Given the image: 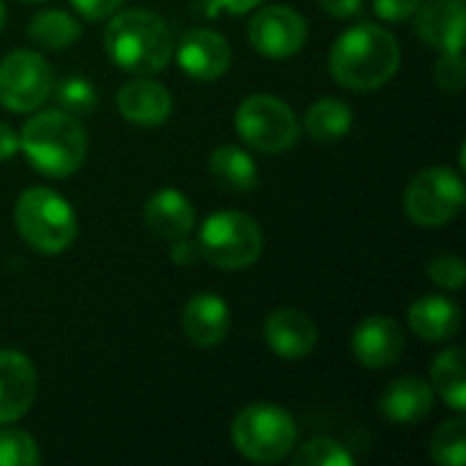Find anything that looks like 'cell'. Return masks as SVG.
<instances>
[{"mask_svg": "<svg viewBox=\"0 0 466 466\" xmlns=\"http://www.w3.org/2000/svg\"><path fill=\"white\" fill-rule=\"evenodd\" d=\"M401 66L399 38L374 25L360 22L347 27L330 46L328 71L347 90H377L388 85Z\"/></svg>", "mask_w": 466, "mask_h": 466, "instance_id": "cell-1", "label": "cell"}, {"mask_svg": "<svg viewBox=\"0 0 466 466\" xmlns=\"http://www.w3.org/2000/svg\"><path fill=\"white\" fill-rule=\"evenodd\" d=\"M104 49L109 60L134 76H153L172 60L169 25L145 8H128L109 16L104 30Z\"/></svg>", "mask_w": 466, "mask_h": 466, "instance_id": "cell-2", "label": "cell"}, {"mask_svg": "<svg viewBox=\"0 0 466 466\" xmlns=\"http://www.w3.org/2000/svg\"><path fill=\"white\" fill-rule=\"evenodd\" d=\"M19 153L44 177L74 175L87 156V134L76 115L66 109H44L25 120L19 131Z\"/></svg>", "mask_w": 466, "mask_h": 466, "instance_id": "cell-3", "label": "cell"}, {"mask_svg": "<svg viewBox=\"0 0 466 466\" xmlns=\"http://www.w3.org/2000/svg\"><path fill=\"white\" fill-rule=\"evenodd\" d=\"M14 224L22 240L38 254H63L76 238L74 208L52 188H25L14 205Z\"/></svg>", "mask_w": 466, "mask_h": 466, "instance_id": "cell-4", "label": "cell"}, {"mask_svg": "<svg viewBox=\"0 0 466 466\" xmlns=\"http://www.w3.org/2000/svg\"><path fill=\"white\" fill-rule=\"evenodd\" d=\"M232 445L254 464H279L298 445L295 418L268 401L248 404L232 420Z\"/></svg>", "mask_w": 466, "mask_h": 466, "instance_id": "cell-5", "label": "cell"}, {"mask_svg": "<svg viewBox=\"0 0 466 466\" xmlns=\"http://www.w3.org/2000/svg\"><path fill=\"white\" fill-rule=\"evenodd\" d=\"M199 257L218 270H246L262 257L265 235L248 213L221 210L205 218L197 235Z\"/></svg>", "mask_w": 466, "mask_h": 466, "instance_id": "cell-6", "label": "cell"}, {"mask_svg": "<svg viewBox=\"0 0 466 466\" xmlns=\"http://www.w3.org/2000/svg\"><path fill=\"white\" fill-rule=\"evenodd\" d=\"M238 137L259 153H284L298 145L300 120L289 104L270 93H254L235 112Z\"/></svg>", "mask_w": 466, "mask_h": 466, "instance_id": "cell-7", "label": "cell"}, {"mask_svg": "<svg viewBox=\"0 0 466 466\" xmlns=\"http://www.w3.org/2000/svg\"><path fill=\"white\" fill-rule=\"evenodd\" d=\"M464 180L451 167H429L418 172L404 191L407 216L426 229L445 227L464 210Z\"/></svg>", "mask_w": 466, "mask_h": 466, "instance_id": "cell-8", "label": "cell"}, {"mask_svg": "<svg viewBox=\"0 0 466 466\" xmlns=\"http://www.w3.org/2000/svg\"><path fill=\"white\" fill-rule=\"evenodd\" d=\"M52 66L30 49H14L0 60V106L16 115L35 112L52 96Z\"/></svg>", "mask_w": 466, "mask_h": 466, "instance_id": "cell-9", "label": "cell"}, {"mask_svg": "<svg viewBox=\"0 0 466 466\" xmlns=\"http://www.w3.org/2000/svg\"><path fill=\"white\" fill-rule=\"evenodd\" d=\"M309 25L300 11L289 5H265L254 8L248 22V44L257 55L270 60H287L298 55L306 44Z\"/></svg>", "mask_w": 466, "mask_h": 466, "instance_id": "cell-10", "label": "cell"}, {"mask_svg": "<svg viewBox=\"0 0 466 466\" xmlns=\"http://www.w3.org/2000/svg\"><path fill=\"white\" fill-rule=\"evenodd\" d=\"M172 57L177 60L183 74H188L191 79H197V82H216L232 66V46L216 30L191 27L175 44Z\"/></svg>", "mask_w": 466, "mask_h": 466, "instance_id": "cell-11", "label": "cell"}, {"mask_svg": "<svg viewBox=\"0 0 466 466\" xmlns=\"http://www.w3.org/2000/svg\"><path fill=\"white\" fill-rule=\"evenodd\" d=\"M350 350L363 369H390L404 352V330L393 317L371 314L352 330Z\"/></svg>", "mask_w": 466, "mask_h": 466, "instance_id": "cell-12", "label": "cell"}, {"mask_svg": "<svg viewBox=\"0 0 466 466\" xmlns=\"http://www.w3.org/2000/svg\"><path fill=\"white\" fill-rule=\"evenodd\" d=\"M38 374L19 350H0V426L16 423L35 401Z\"/></svg>", "mask_w": 466, "mask_h": 466, "instance_id": "cell-13", "label": "cell"}, {"mask_svg": "<svg viewBox=\"0 0 466 466\" xmlns=\"http://www.w3.org/2000/svg\"><path fill=\"white\" fill-rule=\"evenodd\" d=\"M265 344L281 360H303L314 352L319 330L314 319L300 309H276L262 322Z\"/></svg>", "mask_w": 466, "mask_h": 466, "instance_id": "cell-14", "label": "cell"}, {"mask_svg": "<svg viewBox=\"0 0 466 466\" xmlns=\"http://www.w3.org/2000/svg\"><path fill=\"white\" fill-rule=\"evenodd\" d=\"M412 16L420 41L440 52H464V0H420Z\"/></svg>", "mask_w": 466, "mask_h": 466, "instance_id": "cell-15", "label": "cell"}, {"mask_svg": "<svg viewBox=\"0 0 466 466\" xmlns=\"http://www.w3.org/2000/svg\"><path fill=\"white\" fill-rule=\"evenodd\" d=\"M117 112L131 126H161L172 115V93L153 76H134L117 90Z\"/></svg>", "mask_w": 466, "mask_h": 466, "instance_id": "cell-16", "label": "cell"}, {"mask_svg": "<svg viewBox=\"0 0 466 466\" xmlns=\"http://www.w3.org/2000/svg\"><path fill=\"white\" fill-rule=\"evenodd\" d=\"M232 317H229V306L224 298L213 295V292H199L194 298H188V303L183 306L180 314V328L183 336L194 344V347H218L227 333H229Z\"/></svg>", "mask_w": 466, "mask_h": 466, "instance_id": "cell-17", "label": "cell"}, {"mask_svg": "<svg viewBox=\"0 0 466 466\" xmlns=\"http://www.w3.org/2000/svg\"><path fill=\"white\" fill-rule=\"evenodd\" d=\"M434 388L420 377L393 380L380 396V412L393 426H415L434 410Z\"/></svg>", "mask_w": 466, "mask_h": 466, "instance_id": "cell-18", "label": "cell"}, {"mask_svg": "<svg viewBox=\"0 0 466 466\" xmlns=\"http://www.w3.org/2000/svg\"><path fill=\"white\" fill-rule=\"evenodd\" d=\"M145 224L161 240L186 238L197 227L191 199L177 188H161L145 202Z\"/></svg>", "mask_w": 466, "mask_h": 466, "instance_id": "cell-19", "label": "cell"}, {"mask_svg": "<svg viewBox=\"0 0 466 466\" xmlns=\"http://www.w3.org/2000/svg\"><path fill=\"white\" fill-rule=\"evenodd\" d=\"M410 330L426 341H448L461 328V309L445 295H423L407 311Z\"/></svg>", "mask_w": 466, "mask_h": 466, "instance_id": "cell-20", "label": "cell"}, {"mask_svg": "<svg viewBox=\"0 0 466 466\" xmlns=\"http://www.w3.org/2000/svg\"><path fill=\"white\" fill-rule=\"evenodd\" d=\"M208 172L216 180L218 188L235 191V194H248L259 186V167L238 145H221L210 153Z\"/></svg>", "mask_w": 466, "mask_h": 466, "instance_id": "cell-21", "label": "cell"}, {"mask_svg": "<svg viewBox=\"0 0 466 466\" xmlns=\"http://www.w3.org/2000/svg\"><path fill=\"white\" fill-rule=\"evenodd\" d=\"M352 106L344 104L341 98H319L309 106L306 117H303V128L309 131L311 139L330 145L344 139L352 131Z\"/></svg>", "mask_w": 466, "mask_h": 466, "instance_id": "cell-22", "label": "cell"}, {"mask_svg": "<svg viewBox=\"0 0 466 466\" xmlns=\"http://www.w3.org/2000/svg\"><path fill=\"white\" fill-rule=\"evenodd\" d=\"M431 388L434 393L456 412L466 410V371L464 350L451 347L440 352L431 363Z\"/></svg>", "mask_w": 466, "mask_h": 466, "instance_id": "cell-23", "label": "cell"}, {"mask_svg": "<svg viewBox=\"0 0 466 466\" xmlns=\"http://www.w3.org/2000/svg\"><path fill=\"white\" fill-rule=\"evenodd\" d=\"M27 38L41 49H66L82 38V25L63 8H44L27 22Z\"/></svg>", "mask_w": 466, "mask_h": 466, "instance_id": "cell-24", "label": "cell"}, {"mask_svg": "<svg viewBox=\"0 0 466 466\" xmlns=\"http://www.w3.org/2000/svg\"><path fill=\"white\" fill-rule=\"evenodd\" d=\"M431 459L440 466H464L466 464V420L451 418L445 420L434 437H431Z\"/></svg>", "mask_w": 466, "mask_h": 466, "instance_id": "cell-25", "label": "cell"}, {"mask_svg": "<svg viewBox=\"0 0 466 466\" xmlns=\"http://www.w3.org/2000/svg\"><path fill=\"white\" fill-rule=\"evenodd\" d=\"M287 459H292V464L295 466H352L355 464L352 453H350L341 442H336V440H330V437H314V440H309V442H303V445L292 448V453H289Z\"/></svg>", "mask_w": 466, "mask_h": 466, "instance_id": "cell-26", "label": "cell"}, {"mask_svg": "<svg viewBox=\"0 0 466 466\" xmlns=\"http://www.w3.org/2000/svg\"><path fill=\"white\" fill-rule=\"evenodd\" d=\"M52 90H55L60 109H66L76 117L87 115L98 106V90L85 76H66L57 85H52Z\"/></svg>", "mask_w": 466, "mask_h": 466, "instance_id": "cell-27", "label": "cell"}, {"mask_svg": "<svg viewBox=\"0 0 466 466\" xmlns=\"http://www.w3.org/2000/svg\"><path fill=\"white\" fill-rule=\"evenodd\" d=\"M38 442L19 429H0V466H38Z\"/></svg>", "mask_w": 466, "mask_h": 466, "instance_id": "cell-28", "label": "cell"}, {"mask_svg": "<svg viewBox=\"0 0 466 466\" xmlns=\"http://www.w3.org/2000/svg\"><path fill=\"white\" fill-rule=\"evenodd\" d=\"M429 279L440 287V289H451L459 292L466 284V262L456 254H440L429 262Z\"/></svg>", "mask_w": 466, "mask_h": 466, "instance_id": "cell-29", "label": "cell"}, {"mask_svg": "<svg viewBox=\"0 0 466 466\" xmlns=\"http://www.w3.org/2000/svg\"><path fill=\"white\" fill-rule=\"evenodd\" d=\"M434 79L448 93H461L466 85V66L461 52H442L434 66Z\"/></svg>", "mask_w": 466, "mask_h": 466, "instance_id": "cell-30", "label": "cell"}, {"mask_svg": "<svg viewBox=\"0 0 466 466\" xmlns=\"http://www.w3.org/2000/svg\"><path fill=\"white\" fill-rule=\"evenodd\" d=\"M374 14L385 22H404L415 14L420 0H371Z\"/></svg>", "mask_w": 466, "mask_h": 466, "instance_id": "cell-31", "label": "cell"}, {"mask_svg": "<svg viewBox=\"0 0 466 466\" xmlns=\"http://www.w3.org/2000/svg\"><path fill=\"white\" fill-rule=\"evenodd\" d=\"M74 11L90 22H101L109 19L112 14H117V8L123 5V0H71Z\"/></svg>", "mask_w": 466, "mask_h": 466, "instance_id": "cell-32", "label": "cell"}, {"mask_svg": "<svg viewBox=\"0 0 466 466\" xmlns=\"http://www.w3.org/2000/svg\"><path fill=\"white\" fill-rule=\"evenodd\" d=\"M317 5L333 19H352L360 14L363 0H317Z\"/></svg>", "mask_w": 466, "mask_h": 466, "instance_id": "cell-33", "label": "cell"}, {"mask_svg": "<svg viewBox=\"0 0 466 466\" xmlns=\"http://www.w3.org/2000/svg\"><path fill=\"white\" fill-rule=\"evenodd\" d=\"M169 257H172V262H175V265H194L197 259H202V257H199V246H197V240H188V235H186V238L172 240Z\"/></svg>", "mask_w": 466, "mask_h": 466, "instance_id": "cell-34", "label": "cell"}, {"mask_svg": "<svg viewBox=\"0 0 466 466\" xmlns=\"http://www.w3.org/2000/svg\"><path fill=\"white\" fill-rule=\"evenodd\" d=\"M262 3H265V0H208V14L213 16V14H218V11H227V14L240 16V14H248V11L259 8Z\"/></svg>", "mask_w": 466, "mask_h": 466, "instance_id": "cell-35", "label": "cell"}, {"mask_svg": "<svg viewBox=\"0 0 466 466\" xmlns=\"http://www.w3.org/2000/svg\"><path fill=\"white\" fill-rule=\"evenodd\" d=\"M19 153V131L0 120V161H8Z\"/></svg>", "mask_w": 466, "mask_h": 466, "instance_id": "cell-36", "label": "cell"}, {"mask_svg": "<svg viewBox=\"0 0 466 466\" xmlns=\"http://www.w3.org/2000/svg\"><path fill=\"white\" fill-rule=\"evenodd\" d=\"M3 25H5V8H3V0H0V30H3Z\"/></svg>", "mask_w": 466, "mask_h": 466, "instance_id": "cell-37", "label": "cell"}, {"mask_svg": "<svg viewBox=\"0 0 466 466\" xmlns=\"http://www.w3.org/2000/svg\"><path fill=\"white\" fill-rule=\"evenodd\" d=\"M25 3H41V0H25Z\"/></svg>", "mask_w": 466, "mask_h": 466, "instance_id": "cell-38", "label": "cell"}]
</instances>
